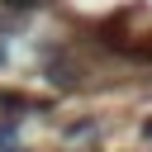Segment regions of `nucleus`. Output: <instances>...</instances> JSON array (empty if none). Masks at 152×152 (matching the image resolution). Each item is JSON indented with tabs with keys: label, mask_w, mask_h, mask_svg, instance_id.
Returning <instances> with one entry per match:
<instances>
[{
	"label": "nucleus",
	"mask_w": 152,
	"mask_h": 152,
	"mask_svg": "<svg viewBox=\"0 0 152 152\" xmlns=\"http://www.w3.org/2000/svg\"><path fill=\"white\" fill-rule=\"evenodd\" d=\"M43 71L52 76V86H57V90H76V86H81V66H76V62H66V52H48Z\"/></svg>",
	"instance_id": "1"
},
{
	"label": "nucleus",
	"mask_w": 152,
	"mask_h": 152,
	"mask_svg": "<svg viewBox=\"0 0 152 152\" xmlns=\"http://www.w3.org/2000/svg\"><path fill=\"white\" fill-rule=\"evenodd\" d=\"M0 66H5V48H0Z\"/></svg>",
	"instance_id": "6"
},
{
	"label": "nucleus",
	"mask_w": 152,
	"mask_h": 152,
	"mask_svg": "<svg viewBox=\"0 0 152 152\" xmlns=\"http://www.w3.org/2000/svg\"><path fill=\"white\" fill-rule=\"evenodd\" d=\"M0 5H10V10H33V5H43V0H0Z\"/></svg>",
	"instance_id": "4"
},
{
	"label": "nucleus",
	"mask_w": 152,
	"mask_h": 152,
	"mask_svg": "<svg viewBox=\"0 0 152 152\" xmlns=\"http://www.w3.org/2000/svg\"><path fill=\"white\" fill-rule=\"evenodd\" d=\"M0 109L10 114V119H19V114H28V109H38L28 95H19V90H0Z\"/></svg>",
	"instance_id": "2"
},
{
	"label": "nucleus",
	"mask_w": 152,
	"mask_h": 152,
	"mask_svg": "<svg viewBox=\"0 0 152 152\" xmlns=\"http://www.w3.org/2000/svg\"><path fill=\"white\" fill-rule=\"evenodd\" d=\"M142 138H147V142H152V119H142Z\"/></svg>",
	"instance_id": "5"
},
{
	"label": "nucleus",
	"mask_w": 152,
	"mask_h": 152,
	"mask_svg": "<svg viewBox=\"0 0 152 152\" xmlns=\"http://www.w3.org/2000/svg\"><path fill=\"white\" fill-rule=\"evenodd\" d=\"M124 57H133V62H152V33H147V38H133Z\"/></svg>",
	"instance_id": "3"
}]
</instances>
